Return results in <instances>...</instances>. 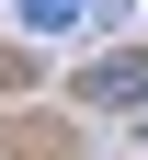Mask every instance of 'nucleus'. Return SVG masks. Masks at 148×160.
Wrapping results in <instances>:
<instances>
[{
    "label": "nucleus",
    "instance_id": "f257e3e1",
    "mask_svg": "<svg viewBox=\"0 0 148 160\" xmlns=\"http://www.w3.org/2000/svg\"><path fill=\"white\" fill-rule=\"evenodd\" d=\"M137 92H148V57L137 46H114L103 69H80V103H103V114H137Z\"/></svg>",
    "mask_w": 148,
    "mask_h": 160
},
{
    "label": "nucleus",
    "instance_id": "f03ea898",
    "mask_svg": "<svg viewBox=\"0 0 148 160\" xmlns=\"http://www.w3.org/2000/svg\"><path fill=\"white\" fill-rule=\"evenodd\" d=\"M12 23L23 34H69V23H91V0H12Z\"/></svg>",
    "mask_w": 148,
    "mask_h": 160
}]
</instances>
